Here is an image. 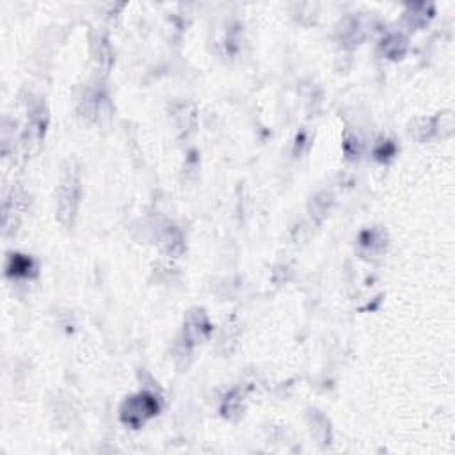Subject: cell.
<instances>
[{"label": "cell", "mask_w": 455, "mask_h": 455, "mask_svg": "<svg viewBox=\"0 0 455 455\" xmlns=\"http://www.w3.org/2000/svg\"><path fill=\"white\" fill-rule=\"evenodd\" d=\"M80 174H78L75 162H68L63 169L59 185H57V219L64 226L73 224L80 205Z\"/></svg>", "instance_id": "6da1fadb"}, {"label": "cell", "mask_w": 455, "mask_h": 455, "mask_svg": "<svg viewBox=\"0 0 455 455\" xmlns=\"http://www.w3.org/2000/svg\"><path fill=\"white\" fill-rule=\"evenodd\" d=\"M160 411V402L156 395L149 391L128 395L119 407V422L130 429H141L142 425L155 418Z\"/></svg>", "instance_id": "7a4b0ae2"}, {"label": "cell", "mask_w": 455, "mask_h": 455, "mask_svg": "<svg viewBox=\"0 0 455 455\" xmlns=\"http://www.w3.org/2000/svg\"><path fill=\"white\" fill-rule=\"evenodd\" d=\"M212 331H213L212 322H210L205 309L203 308L188 309V311L185 313L183 329H181V341H183V347L188 350V348L203 343L205 340H208Z\"/></svg>", "instance_id": "3957f363"}, {"label": "cell", "mask_w": 455, "mask_h": 455, "mask_svg": "<svg viewBox=\"0 0 455 455\" xmlns=\"http://www.w3.org/2000/svg\"><path fill=\"white\" fill-rule=\"evenodd\" d=\"M80 116L102 128H109L114 119L112 102L103 92H92L80 103Z\"/></svg>", "instance_id": "277c9868"}, {"label": "cell", "mask_w": 455, "mask_h": 455, "mask_svg": "<svg viewBox=\"0 0 455 455\" xmlns=\"http://www.w3.org/2000/svg\"><path fill=\"white\" fill-rule=\"evenodd\" d=\"M38 270L34 259L28 255H21V252H13L9 255L6 263V274L13 279H28Z\"/></svg>", "instance_id": "5b68a950"}, {"label": "cell", "mask_w": 455, "mask_h": 455, "mask_svg": "<svg viewBox=\"0 0 455 455\" xmlns=\"http://www.w3.org/2000/svg\"><path fill=\"white\" fill-rule=\"evenodd\" d=\"M159 245L162 249L164 255L167 256H180L181 252L185 251V240H183V235L181 231L178 230L176 226L173 224H167L162 231H160V237H159Z\"/></svg>", "instance_id": "8992f818"}, {"label": "cell", "mask_w": 455, "mask_h": 455, "mask_svg": "<svg viewBox=\"0 0 455 455\" xmlns=\"http://www.w3.org/2000/svg\"><path fill=\"white\" fill-rule=\"evenodd\" d=\"M434 16V4L419 2V4H409L404 11L405 23L411 28H422L432 20Z\"/></svg>", "instance_id": "52a82bcc"}, {"label": "cell", "mask_w": 455, "mask_h": 455, "mask_svg": "<svg viewBox=\"0 0 455 455\" xmlns=\"http://www.w3.org/2000/svg\"><path fill=\"white\" fill-rule=\"evenodd\" d=\"M379 50L387 59H402L405 55V52H407V38L402 32H391V34H387L380 41Z\"/></svg>", "instance_id": "ba28073f"}, {"label": "cell", "mask_w": 455, "mask_h": 455, "mask_svg": "<svg viewBox=\"0 0 455 455\" xmlns=\"http://www.w3.org/2000/svg\"><path fill=\"white\" fill-rule=\"evenodd\" d=\"M91 53L96 66L102 68L103 73H107V70L112 64V50H110V45L105 36L98 34L96 38L91 39Z\"/></svg>", "instance_id": "9c48e42d"}, {"label": "cell", "mask_w": 455, "mask_h": 455, "mask_svg": "<svg viewBox=\"0 0 455 455\" xmlns=\"http://www.w3.org/2000/svg\"><path fill=\"white\" fill-rule=\"evenodd\" d=\"M309 430H311L313 437L318 441L320 444H329L331 443V427L329 422L323 414H320L318 411L309 412Z\"/></svg>", "instance_id": "30bf717a"}, {"label": "cell", "mask_w": 455, "mask_h": 455, "mask_svg": "<svg viewBox=\"0 0 455 455\" xmlns=\"http://www.w3.org/2000/svg\"><path fill=\"white\" fill-rule=\"evenodd\" d=\"M242 411H244V397H242L240 391L233 390L231 393H228L226 397H224L220 412H223V416H226V418L233 419L235 416L242 414Z\"/></svg>", "instance_id": "8fae6325"}, {"label": "cell", "mask_w": 455, "mask_h": 455, "mask_svg": "<svg viewBox=\"0 0 455 455\" xmlns=\"http://www.w3.org/2000/svg\"><path fill=\"white\" fill-rule=\"evenodd\" d=\"M174 117V123L178 124V128L180 130H188V128L194 124V109H192L191 105H187V103H181V105H178V109L174 110L173 114Z\"/></svg>", "instance_id": "7c38bea8"}, {"label": "cell", "mask_w": 455, "mask_h": 455, "mask_svg": "<svg viewBox=\"0 0 455 455\" xmlns=\"http://www.w3.org/2000/svg\"><path fill=\"white\" fill-rule=\"evenodd\" d=\"M331 205H333V196H331L329 192H320V194L315 196V199L311 201V217L320 220L327 212H329Z\"/></svg>", "instance_id": "4fadbf2b"}]
</instances>
